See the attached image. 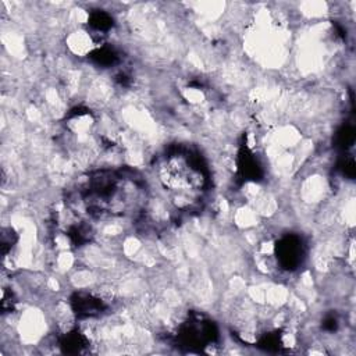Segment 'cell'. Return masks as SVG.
Masks as SVG:
<instances>
[{
  "instance_id": "7a4b0ae2",
  "label": "cell",
  "mask_w": 356,
  "mask_h": 356,
  "mask_svg": "<svg viewBox=\"0 0 356 356\" xmlns=\"http://www.w3.org/2000/svg\"><path fill=\"white\" fill-rule=\"evenodd\" d=\"M302 241L298 236H285L277 245V257L282 267L295 268L302 261Z\"/></svg>"
},
{
  "instance_id": "6da1fadb",
  "label": "cell",
  "mask_w": 356,
  "mask_h": 356,
  "mask_svg": "<svg viewBox=\"0 0 356 356\" xmlns=\"http://www.w3.org/2000/svg\"><path fill=\"white\" fill-rule=\"evenodd\" d=\"M159 179L161 185L178 195H193L202 191L204 185V175L202 167L189 156L184 153H175L160 164Z\"/></svg>"
}]
</instances>
